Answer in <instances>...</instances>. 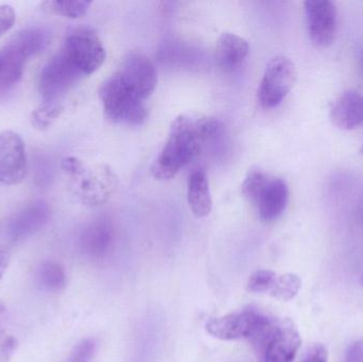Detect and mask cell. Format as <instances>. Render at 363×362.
Listing matches in <instances>:
<instances>
[{"label":"cell","instance_id":"obj_25","mask_svg":"<svg viewBox=\"0 0 363 362\" xmlns=\"http://www.w3.org/2000/svg\"><path fill=\"white\" fill-rule=\"evenodd\" d=\"M95 351V344L91 339L83 340L74 346L65 362H89Z\"/></svg>","mask_w":363,"mask_h":362},{"label":"cell","instance_id":"obj_23","mask_svg":"<svg viewBox=\"0 0 363 362\" xmlns=\"http://www.w3.org/2000/svg\"><path fill=\"white\" fill-rule=\"evenodd\" d=\"M64 108L59 103H44L31 114V123L36 129H48L63 113Z\"/></svg>","mask_w":363,"mask_h":362},{"label":"cell","instance_id":"obj_1","mask_svg":"<svg viewBox=\"0 0 363 362\" xmlns=\"http://www.w3.org/2000/svg\"><path fill=\"white\" fill-rule=\"evenodd\" d=\"M222 132L223 125L217 118L196 113L181 114L172 121L165 146L153 164V176L157 180L174 178Z\"/></svg>","mask_w":363,"mask_h":362},{"label":"cell","instance_id":"obj_16","mask_svg":"<svg viewBox=\"0 0 363 362\" xmlns=\"http://www.w3.org/2000/svg\"><path fill=\"white\" fill-rule=\"evenodd\" d=\"M113 238L114 236L110 223L104 220H96L87 225L81 232L79 244L81 251L86 256L98 259L110 250Z\"/></svg>","mask_w":363,"mask_h":362},{"label":"cell","instance_id":"obj_4","mask_svg":"<svg viewBox=\"0 0 363 362\" xmlns=\"http://www.w3.org/2000/svg\"><path fill=\"white\" fill-rule=\"evenodd\" d=\"M250 341L260 362H294L302 346L300 333L289 319L271 318Z\"/></svg>","mask_w":363,"mask_h":362},{"label":"cell","instance_id":"obj_8","mask_svg":"<svg viewBox=\"0 0 363 362\" xmlns=\"http://www.w3.org/2000/svg\"><path fill=\"white\" fill-rule=\"evenodd\" d=\"M296 81V68L294 62L285 55L273 57L262 76L258 89V100L264 108L279 106L287 97Z\"/></svg>","mask_w":363,"mask_h":362},{"label":"cell","instance_id":"obj_3","mask_svg":"<svg viewBox=\"0 0 363 362\" xmlns=\"http://www.w3.org/2000/svg\"><path fill=\"white\" fill-rule=\"evenodd\" d=\"M48 43L49 33L44 28H27L0 48V93L18 83L28 60L44 50Z\"/></svg>","mask_w":363,"mask_h":362},{"label":"cell","instance_id":"obj_2","mask_svg":"<svg viewBox=\"0 0 363 362\" xmlns=\"http://www.w3.org/2000/svg\"><path fill=\"white\" fill-rule=\"evenodd\" d=\"M61 168L72 195L84 205H102L116 188V176L108 166H89L78 157H67Z\"/></svg>","mask_w":363,"mask_h":362},{"label":"cell","instance_id":"obj_17","mask_svg":"<svg viewBox=\"0 0 363 362\" xmlns=\"http://www.w3.org/2000/svg\"><path fill=\"white\" fill-rule=\"evenodd\" d=\"M249 53V44L245 38L235 33L225 32L216 45L215 61L218 67L230 72L238 67Z\"/></svg>","mask_w":363,"mask_h":362},{"label":"cell","instance_id":"obj_19","mask_svg":"<svg viewBox=\"0 0 363 362\" xmlns=\"http://www.w3.org/2000/svg\"><path fill=\"white\" fill-rule=\"evenodd\" d=\"M38 286L47 293H60L67 284V276L61 264L53 261H43L35 271Z\"/></svg>","mask_w":363,"mask_h":362},{"label":"cell","instance_id":"obj_10","mask_svg":"<svg viewBox=\"0 0 363 362\" xmlns=\"http://www.w3.org/2000/svg\"><path fill=\"white\" fill-rule=\"evenodd\" d=\"M270 319V317L253 310L233 312L207 321L205 329L209 335L223 341L251 339L254 334Z\"/></svg>","mask_w":363,"mask_h":362},{"label":"cell","instance_id":"obj_7","mask_svg":"<svg viewBox=\"0 0 363 362\" xmlns=\"http://www.w3.org/2000/svg\"><path fill=\"white\" fill-rule=\"evenodd\" d=\"M82 78L83 74L60 50L47 62L38 78V91L44 103H57Z\"/></svg>","mask_w":363,"mask_h":362},{"label":"cell","instance_id":"obj_29","mask_svg":"<svg viewBox=\"0 0 363 362\" xmlns=\"http://www.w3.org/2000/svg\"><path fill=\"white\" fill-rule=\"evenodd\" d=\"M9 266V256L6 251L0 246V278L6 273Z\"/></svg>","mask_w":363,"mask_h":362},{"label":"cell","instance_id":"obj_31","mask_svg":"<svg viewBox=\"0 0 363 362\" xmlns=\"http://www.w3.org/2000/svg\"><path fill=\"white\" fill-rule=\"evenodd\" d=\"M362 72H363V52L362 55Z\"/></svg>","mask_w":363,"mask_h":362},{"label":"cell","instance_id":"obj_33","mask_svg":"<svg viewBox=\"0 0 363 362\" xmlns=\"http://www.w3.org/2000/svg\"><path fill=\"white\" fill-rule=\"evenodd\" d=\"M362 153L363 154V146L362 147Z\"/></svg>","mask_w":363,"mask_h":362},{"label":"cell","instance_id":"obj_26","mask_svg":"<svg viewBox=\"0 0 363 362\" xmlns=\"http://www.w3.org/2000/svg\"><path fill=\"white\" fill-rule=\"evenodd\" d=\"M15 19H16V13L13 6L10 4H1L0 6V38L12 29Z\"/></svg>","mask_w":363,"mask_h":362},{"label":"cell","instance_id":"obj_21","mask_svg":"<svg viewBox=\"0 0 363 362\" xmlns=\"http://www.w3.org/2000/svg\"><path fill=\"white\" fill-rule=\"evenodd\" d=\"M270 178L271 176H269L267 172H264V170L258 169V168H254V169H251L247 172V176H245V181H243L241 191H242V195L245 196V199L250 203L255 205L258 198L262 195Z\"/></svg>","mask_w":363,"mask_h":362},{"label":"cell","instance_id":"obj_20","mask_svg":"<svg viewBox=\"0 0 363 362\" xmlns=\"http://www.w3.org/2000/svg\"><path fill=\"white\" fill-rule=\"evenodd\" d=\"M91 1L84 0H69V1H45L42 4L43 11L53 15L68 17V18H80L84 16L91 6Z\"/></svg>","mask_w":363,"mask_h":362},{"label":"cell","instance_id":"obj_9","mask_svg":"<svg viewBox=\"0 0 363 362\" xmlns=\"http://www.w3.org/2000/svg\"><path fill=\"white\" fill-rule=\"evenodd\" d=\"M113 77L125 91L143 101L149 99L157 87V69L148 57L140 53L127 55Z\"/></svg>","mask_w":363,"mask_h":362},{"label":"cell","instance_id":"obj_24","mask_svg":"<svg viewBox=\"0 0 363 362\" xmlns=\"http://www.w3.org/2000/svg\"><path fill=\"white\" fill-rule=\"evenodd\" d=\"M277 278V274L271 270H257L247 280V290L251 293H270Z\"/></svg>","mask_w":363,"mask_h":362},{"label":"cell","instance_id":"obj_28","mask_svg":"<svg viewBox=\"0 0 363 362\" xmlns=\"http://www.w3.org/2000/svg\"><path fill=\"white\" fill-rule=\"evenodd\" d=\"M303 362H328V351L323 344H315L311 349Z\"/></svg>","mask_w":363,"mask_h":362},{"label":"cell","instance_id":"obj_12","mask_svg":"<svg viewBox=\"0 0 363 362\" xmlns=\"http://www.w3.org/2000/svg\"><path fill=\"white\" fill-rule=\"evenodd\" d=\"M50 208L43 200H36L12 215L4 225V235L13 244L23 242L46 227Z\"/></svg>","mask_w":363,"mask_h":362},{"label":"cell","instance_id":"obj_6","mask_svg":"<svg viewBox=\"0 0 363 362\" xmlns=\"http://www.w3.org/2000/svg\"><path fill=\"white\" fill-rule=\"evenodd\" d=\"M61 51L83 77L97 72L106 57V48L99 36L91 28L87 27L70 32Z\"/></svg>","mask_w":363,"mask_h":362},{"label":"cell","instance_id":"obj_30","mask_svg":"<svg viewBox=\"0 0 363 362\" xmlns=\"http://www.w3.org/2000/svg\"><path fill=\"white\" fill-rule=\"evenodd\" d=\"M359 220L360 222H362V225H363V198L362 202H360L359 205Z\"/></svg>","mask_w":363,"mask_h":362},{"label":"cell","instance_id":"obj_13","mask_svg":"<svg viewBox=\"0 0 363 362\" xmlns=\"http://www.w3.org/2000/svg\"><path fill=\"white\" fill-rule=\"evenodd\" d=\"M307 29L311 42L318 47H328L337 33V8L330 0H308L305 2Z\"/></svg>","mask_w":363,"mask_h":362},{"label":"cell","instance_id":"obj_18","mask_svg":"<svg viewBox=\"0 0 363 362\" xmlns=\"http://www.w3.org/2000/svg\"><path fill=\"white\" fill-rule=\"evenodd\" d=\"M187 201L192 214L198 218H205L213 208L208 179L203 169L191 172L187 183Z\"/></svg>","mask_w":363,"mask_h":362},{"label":"cell","instance_id":"obj_32","mask_svg":"<svg viewBox=\"0 0 363 362\" xmlns=\"http://www.w3.org/2000/svg\"><path fill=\"white\" fill-rule=\"evenodd\" d=\"M360 283H362V285L363 286V276H362V280H360Z\"/></svg>","mask_w":363,"mask_h":362},{"label":"cell","instance_id":"obj_11","mask_svg":"<svg viewBox=\"0 0 363 362\" xmlns=\"http://www.w3.org/2000/svg\"><path fill=\"white\" fill-rule=\"evenodd\" d=\"M28 174L26 146L13 131L0 133V183L8 186L21 184Z\"/></svg>","mask_w":363,"mask_h":362},{"label":"cell","instance_id":"obj_27","mask_svg":"<svg viewBox=\"0 0 363 362\" xmlns=\"http://www.w3.org/2000/svg\"><path fill=\"white\" fill-rule=\"evenodd\" d=\"M345 362H363V339L350 344L345 352Z\"/></svg>","mask_w":363,"mask_h":362},{"label":"cell","instance_id":"obj_5","mask_svg":"<svg viewBox=\"0 0 363 362\" xmlns=\"http://www.w3.org/2000/svg\"><path fill=\"white\" fill-rule=\"evenodd\" d=\"M99 96L104 114L112 123L140 125L148 117L146 103L128 93L113 76L104 81Z\"/></svg>","mask_w":363,"mask_h":362},{"label":"cell","instance_id":"obj_22","mask_svg":"<svg viewBox=\"0 0 363 362\" xmlns=\"http://www.w3.org/2000/svg\"><path fill=\"white\" fill-rule=\"evenodd\" d=\"M301 287H302V281L298 274H281V276H277L270 293L279 301L289 302L298 295Z\"/></svg>","mask_w":363,"mask_h":362},{"label":"cell","instance_id":"obj_14","mask_svg":"<svg viewBox=\"0 0 363 362\" xmlns=\"http://www.w3.org/2000/svg\"><path fill=\"white\" fill-rule=\"evenodd\" d=\"M288 199L289 188L287 183L283 179L271 176L255 204L260 219L266 222L277 220L286 210Z\"/></svg>","mask_w":363,"mask_h":362},{"label":"cell","instance_id":"obj_15","mask_svg":"<svg viewBox=\"0 0 363 362\" xmlns=\"http://www.w3.org/2000/svg\"><path fill=\"white\" fill-rule=\"evenodd\" d=\"M330 118L339 129L353 130L363 125V96L347 91L337 98L330 108Z\"/></svg>","mask_w":363,"mask_h":362}]
</instances>
